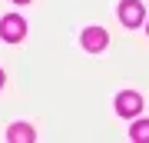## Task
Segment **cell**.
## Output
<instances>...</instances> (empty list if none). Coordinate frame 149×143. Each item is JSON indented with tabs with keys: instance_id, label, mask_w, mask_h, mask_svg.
Returning <instances> with one entry per match:
<instances>
[{
	"instance_id": "obj_1",
	"label": "cell",
	"mask_w": 149,
	"mask_h": 143,
	"mask_svg": "<svg viewBox=\"0 0 149 143\" xmlns=\"http://www.w3.org/2000/svg\"><path fill=\"white\" fill-rule=\"evenodd\" d=\"M23 33H27V20H23L20 13H7L3 23H0V37H3L7 43H17Z\"/></svg>"
},
{
	"instance_id": "obj_2",
	"label": "cell",
	"mask_w": 149,
	"mask_h": 143,
	"mask_svg": "<svg viewBox=\"0 0 149 143\" xmlns=\"http://www.w3.org/2000/svg\"><path fill=\"white\" fill-rule=\"evenodd\" d=\"M139 110H143V97H139L136 90H123V93L116 97V113H119V117L133 120Z\"/></svg>"
},
{
	"instance_id": "obj_3",
	"label": "cell",
	"mask_w": 149,
	"mask_h": 143,
	"mask_svg": "<svg viewBox=\"0 0 149 143\" xmlns=\"http://www.w3.org/2000/svg\"><path fill=\"white\" fill-rule=\"evenodd\" d=\"M119 20H123V27H139L146 20L143 4H139V0H123L119 4Z\"/></svg>"
},
{
	"instance_id": "obj_4",
	"label": "cell",
	"mask_w": 149,
	"mask_h": 143,
	"mask_svg": "<svg viewBox=\"0 0 149 143\" xmlns=\"http://www.w3.org/2000/svg\"><path fill=\"white\" fill-rule=\"evenodd\" d=\"M80 43H83V50L100 53V50L109 43V33L103 30V27H86V30H83V37H80Z\"/></svg>"
},
{
	"instance_id": "obj_5",
	"label": "cell",
	"mask_w": 149,
	"mask_h": 143,
	"mask_svg": "<svg viewBox=\"0 0 149 143\" xmlns=\"http://www.w3.org/2000/svg\"><path fill=\"white\" fill-rule=\"evenodd\" d=\"M7 137H10L13 143H27V140H33L37 133H33V127L30 123H13L10 130H7Z\"/></svg>"
},
{
	"instance_id": "obj_6",
	"label": "cell",
	"mask_w": 149,
	"mask_h": 143,
	"mask_svg": "<svg viewBox=\"0 0 149 143\" xmlns=\"http://www.w3.org/2000/svg\"><path fill=\"white\" fill-rule=\"evenodd\" d=\"M129 137H133V140H149V120L133 123V127H129Z\"/></svg>"
},
{
	"instance_id": "obj_7",
	"label": "cell",
	"mask_w": 149,
	"mask_h": 143,
	"mask_svg": "<svg viewBox=\"0 0 149 143\" xmlns=\"http://www.w3.org/2000/svg\"><path fill=\"white\" fill-rule=\"evenodd\" d=\"M13 4H30V0H13Z\"/></svg>"
},
{
	"instance_id": "obj_8",
	"label": "cell",
	"mask_w": 149,
	"mask_h": 143,
	"mask_svg": "<svg viewBox=\"0 0 149 143\" xmlns=\"http://www.w3.org/2000/svg\"><path fill=\"white\" fill-rule=\"evenodd\" d=\"M0 87H3V70H0Z\"/></svg>"
}]
</instances>
